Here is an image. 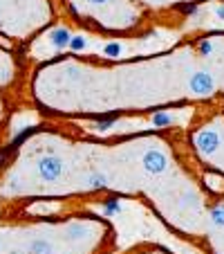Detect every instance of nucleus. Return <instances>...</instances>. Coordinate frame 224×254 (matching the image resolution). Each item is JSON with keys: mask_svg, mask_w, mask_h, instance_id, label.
Returning a JSON list of instances; mask_svg holds the SVG:
<instances>
[{"mask_svg": "<svg viewBox=\"0 0 224 254\" xmlns=\"http://www.w3.org/2000/svg\"><path fill=\"white\" fill-rule=\"evenodd\" d=\"M200 54L202 57H211V54H213V43H211V41H202L200 43Z\"/></svg>", "mask_w": 224, "mask_h": 254, "instance_id": "nucleus-17", "label": "nucleus"}, {"mask_svg": "<svg viewBox=\"0 0 224 254\" xmlns=\"http://www.w3.org/2000/svg\"><path fill=\"white\" fill-rule=\"evenodd\" d=\"M9 254H20V252H9Z\"/></svg>", "mask_w": 224, "mask_h": 254, "instance_id": "nucleus-23", "label": "nucleus"}, {"mask_svg": "<svg viewBox=\"0 0 224 254\" xmlns=\"http://www.w3.org/2000/svg\"><path fill=\"white\" fill-rule=\"evenodd\" d=\"M81 236H86V225H81V223H74V225H70L65 230V239L70 241H79Z\"/></svg>", "mask_w": 224, "mask_h": 254, "instance_id": "nucleus-9", "label": "nucleus"}, {"mask_svg": "<svg viewBox=\"0 0 224 254\" xmlns=\"http://www.w3.org/2000/svg\"><path fill=\"white\" fill-rule=\"evenodd\" d=\"M70 39H72V32L67 27H54L52 32H49V45H52L54 50H65Z\"/></svg>", "mask_w": 224, "mask_h": 254, "instance_id": "nucleus-5", "label": "nucleus"}, {"mask_svg": "<svg viewBox=\"0 0 224 254\" xmlns=\"http://www.w3.org/2000/svg\"><path fill=\"white\" fill-rule=\"evenodd\" d=\"M211 223L215 227H224V205H218L211 209Z\"/></svg>", "mask_w": 224, "mask_h": 254, "instance_id": "nucleus-12", "label": "nucleus"}, {"mask_svg": "<svg viewBox=\"0 0 224 254\" xmlns=\"http://www.w3.org/2000/svg\"><path fill=\"white\" fill-rule=\"evenodd\" d=\"M36 171H39L41 180H45V183H56L58 178L65 173V162H63L58 155H43V158L36 162Z\"/></svg>", "mask_w": 224, "mask_h": 254, "instance_id": "nucleus-1", "label": "nucleus"}, {"mask_svg": "<svg viewBox=\"0 0 224 254\" xmlns=\"http://www.w3.org/2000/svg\"><path fill=\"white\" fill-rule=\"evenodd\" d=\"M204 183H206V187H209L211 191H215V193H222L224 191V176H222V173L209 171L204 176Z\"/></svg>", "mask_w": 224, "mask_h": 254, "instance_id": "nucleus-6", "label": "nucleus"}, {"mask_svg": "<svg viewBox=\"0 0 224 254\" xmlns=\"http://www.w3.org/2000/svg\"><path fill=\"white\" fill-rule=\"evenodd\" d=\"M103 214H108V216L121 214V200H119V198H117V196L105 198V200H103Z\"/></svg>", "mask_w": 224, "mask_h": 254, "instance_id": "nucleus-8", "label": "nucleus"}, {"mask_svg": "<svg viewBox=\"0 0 224 254\" xmlns=\"http://www.w3.org/2000/svg\"><path fill=\"white\" fill-rule=\"evenodd\" d=\"M173 122H175V117H173L171 113H155V115H153V126H157V128L171 126Z\"/></svg>", "mask_w": 224, "mask_h": 254, "instance_id": "nucleus-11", "label": "nucleus"}, {"mask_svg": "<svg viewBox=\"0 0 224 254\" xmlns=\"http://www.w3.org/2000/svg\"><path fill=\"white\" fill-rule=\"evenodd\" d=\"M7 191H11V193H18V191H23V180H20V176H9L7 178Z\"/></svg>", "mask_w": 224, "mask_h": 254, "instance_id": "nucleus-13", "label": "nucleus"}, {"mask_svg": "<svg viewBox=\"0 0 224 254\" xmlns=\"http://www.w3.org/2000/svg\"><path fill=\"white\" fill-rule=\"evenodd\" d=\"M215 16H218V20H224V5L215 7Z\"/></svg>", "mask_w": 224, "mask_h": 254, "instance_id": "nucleus-20", "label": "nucleus"}, {"mask_svg": "<svg viewBox=\"0 0 224 254\" xmlns=\"http://www.w3.org/2000/svg\"><path fill=\"white\" fill-rule=\"evenodd\" d=\"M88 187L90 189H103L105 187V176L103 173H92V176L88 178Z\"/></svg>", "mask_w": 224, "mask_h": 254, "instance_id": "nucleus-14", "label": "nucleus"}, {"mask_svg": "<svg viewBox=\"0 0 224 254\" xmlns=\"http://www.w3.org/2000/svg\"><path fill=\"white\" fill-rule=\"evenodd\" d=\"M0 18H2V2H0Z\"/></svg>", "mask_w": 224, "mask_h": 254, "instance_id": "nucleus-22", "label": "nucleus"}, {"mask_svg": "<svg viewBox=\"0 0 224 254\" xmlns=\"http://www.w3.org/2000/svg\"><path fill=\"white\" fill-rule=\"evenodd\" d=\"M90 5H94V7H101V5H108L110 0H88Z\"/></svg>", "mask_w": 224, "mask_h": 254, "instance_id": "nucleus-21", "label": "nucleus"}, {"mask_svg": "<svg viewBox=\"0 0 224 254\" xmlns=\"http://www.w3.org/2000/svg\"><path fill=\"white\" fill-rule=\"evenodd\" d=\"M141 164H143V169H146L148 173L157 176V173H164L168 169V158H166V153H164V151L150 149V151H146V153H143Z\"/></svg>", "mask_w": 224, "mask_h": 254, "instance_id": "nucleus-4", "label": "nucleus"}, {"mask_svg": "<svg viewBox=\"0 0 224 254\" xmlns=\"http://www.w3.org/2000/svg\"><path fill=\"white\" fill-rule=\"evenodd\" d=\"M115 124H117L115 120H101V122H96V124H92V130H94V133H108L110 128H115Z\"/></svg>", "mask_w": 224, "mask_h": 254, "instance_id": "nucleus-15", "label": "nucleus"}, {"mask_svg": "<svg viewBox=\"0 0 224 254\" xmlns=\"http://www.w3.org/2000/svg\"><path fill=\"white\" fill-rule=\"evenodd\" d=\"M29 254H54V245L47 239H34L29 243Z\"/></svg>", "mask_w": 224, "mask_h": 254, "instance_id": "nucleus-7", "label": "nucleus"}, {"mask_svg": "<svg viewBox=\"0 0 224 254\" xmlns=\"http://www.w3.org/2000/svg\"><path fill=\"white\" fill-rule=\"evenodd\" d=\"M121 52H124V45H121V43H108V45L103 48V54H105V57H112V59L121 57Z\"/></svg>", "mask_w": 224, "mask_h": 254, "instance_id": "nucleus-16", "label": "nucleus"}, {"mask_svg": "<svg viewBox=\"0 0 224 254\" xmlns=\"http://www.w3.org/2000/svg\"><path fill=\"white\" fill-rule=\"evenodd\" d=\"M0 48H5V50H11V48H14V43H11V41H7L5 36H2V34H0Z\"/></svg>", "mask_w": 224, "mask_h": 254, "instance_id": "nucleus-18", "label": "nucleus"}, {"mask_svg": "<svg viewBox=\"0 0 224 254\" xmlns=\"http://www.w3.org/2000/svg\"><path fill=\"white\" fill-rule=\"evenodd\" d=\"M188 88H191V92H195V95H200V97L211 95V92L215 90L213 74H209V72H204V70L193 72L191 79H188Z\"/></svg>", "mask_w": 224, "mask_h": 254, "instance_id": "nucleus-3", "label": "nucleus"}, {"mask_svg": "<svg viewBox=\"0 0 224 254\" xmlns=\"http://www.w3.org/2000/svg\"><path fill=\"white\" fill-rule=\"evenodd\" d=\"M67 48H70L72 52H83V50L88 48V39L83 36V34H77V36H72V39H70Z\"/></svg>", "mask_w": 224, "mask_h": 254, "instance_id": "nucleus-10", "label": "nucleus"}, {"mask_svg": "<svg viewBox=\"0 0 224 254\" xmlns=\"http://www.w3.org/2000/svg\"><path fill=\"white\" fill-rule=\"evenodd\" d=\"M195 149L200 155L211 158V155L220 149V135L215 133V130H209V128L200 130V133L195 135Z\"/></svg>", "mask_w": 224, "mask_h": 254, "instance_id": "nucleus-2", "label": "nucleus"}, {"mask_svg": "<svg viewBox=\"0 0 224 254\" xmlns=\"http://www.w3.org/2000/svg\"><path fill=\"white\" fill-rule=\"evenodd\" d=\"M181 11H184V14H188V16H193L197 11V7L195 5H186V7H181Z\"/></svg>", "mask_w": 224, "mask_h": 254, "instance_id": "nucleus-19", "label": "nucleus"}]
</instances>
